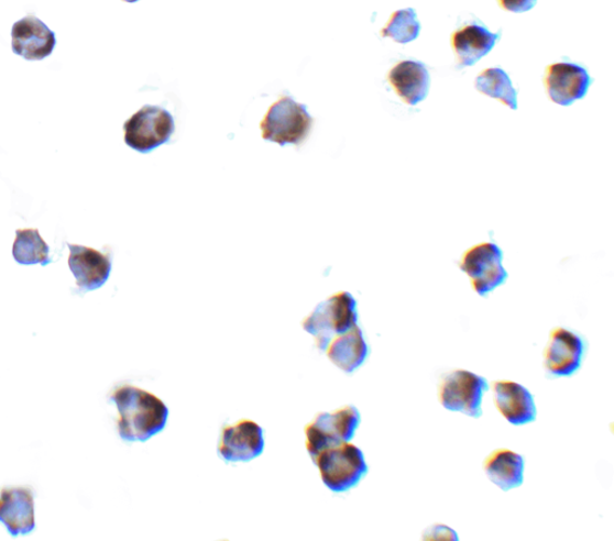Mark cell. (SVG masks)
<instances>
[{"mask_svg": "<svg viewBox=\"0 0 614 541\" xmlns=\"http://www.w3.org/2000/svg\"><path fill=\"white\" fill-rule=\"evenodd\" d=\"M0 522L12 537L34 531V496L29 487H7L0 490Z\"/></svg>", "mask_w": 614, "mask_h": 541, "instance_id": "cell-14", "label": "cell"}, {"mask_svg": "<svg viewBox=\"0 0 614 541\" xmlns=\"http://www.w3.org/2000/svg\"><path fill=\"white\" fill-rule=\"evenodd\" d=\"M424 540H459V536L456 531L451 530L450 527L446 525H434L427 527L423 533Z\"/></svg>", "mask_w": 614, "mask_h": 541, "instance_id": "cell-23", "label": "cell"}, {"mask_svg": "<svg viewBox=\"0 0 614 541\" xmlns=\"http://www.w3.org/2000/svg\"><path fill=\"white\" fill-rule=\"evenodd\" d=\"M227 462H249L264 451L263 429L252 420H240L222 430L218 448Z\"/></svg>", "mask_w": 614, "mask_h": 541, "instance_id": "cell-11", "label": "cell"}, {"mask_svg": "<svg viewBox=\"0 0 614 541\" xmlns=\"http://www.w3.org/2000/svg\"><path fill=\"white\" fill-rule=\"evenodd\" d=\"M545 87L550 99L560 106H570L586 96L593 79L582 66L557 63L547 68Z\"/></svg>", "mask_w": 614, "mask_h": 541, "instance_id": "cell-10", "label": "cell"}, {"mask_svg": "<svg viewBox=\"0 0 614 541\" xmlns=\"http://www.w3.org/2000/svg\"><path fill=\"white\" fill-rule=\"evenodd\" d=\"M585 351L583 339L570 330L557 327L551 330L544 350V367L553 377H570L582 365Z\"/></svg>", "mask_w": 614, "mask_h": 541, "instance_id": "cell-9", "label": "cell"}, {"mask_svg": "<svg viewBox=\"0 0 614 541\" xmlns=\"http://www.w3.org/2000/svg\"><path fill=\"white\" fill-rule=\"evenodd\" d=\"M421 25L414 9L398 10L392 16L388 25L382 31V36L392 37L398 44H408L418 38Z\"/></svg>", "mask_w": 614, "mask_h": 541, "instance_id": "cell-22", "label": "cell"}, {"mask_svg": "<svg viewBox=\"0 0 614 541\" xmlns=\"http://www.w3.org/2000/svg\"><path fill=\"white\" fill-rule=\"evenodd\" d=\"M50 247L35 229L18 230L17 240L12 246V256L23 266L42 264L47 266L52 262Z\"/></svg>", "mask_w": 614, "mask_h": 541, "instance_id": "cell-20", "label": "cell"}, {"mask_svg": "<svg viewBox=\"0 0 614 541\" xmlns=\"http://www.w3.org/2000/svg\"><path fill=\"white\" fill-rule=\"evenodd\" d=\"M538 0H498L500 5L511 12H526L537 5Z\"/></svg>", "mask_w": 614, "mask_h": 541, "instance_id": "cell-24", "label": "cell"}, {"mask_svg": "<svg viewBox=\"0 0 614 541\" xmlns=\"http://www.w3.org/2000/svg\"><path fill=\"white\" fill-rule=\"evenodd\" d=\"M123 2H127V3H136V2H139V0H123Z\"/></svg>", "mask_w": 614, "mask_h": 541, "instance_id": "cell-25", "label": "cell"}, {"mask_svg": "<svg viewBox=\"0 0 614 541\" xmlns=\"http://www.w3.org/2000/svg\"><path fill=\"white\" fill-rule=\"evenodd\" d=\"M483 467L489 481L505 493L524 484L525 460L511 449L493 451Z\"/></svg>", "mask_w": 614, "mask_h": 541, "instance_id": "cell-19", "label": "cell"}, {"mask_svg": "<svg viewBox=\"0 0 614 541\" xmlns=\"http://www.w3.org/2000/svg\"><path fill=\"white\" fill-rule=\"evenodd\" d=\"M173 115L158 106H144L124 124V141L130 148L149 154L167 143L175 134Z\"/></svg>", "mask_w": 614, "mask_h": 541, "instance_id": "cell-7", "label": "cell"}, {"mask_svg": "<svg viewBox=\"0 0 614 541\" xmlns=\"http://www.w3.org/2000/svg\"><path fill=\"white\" fill-rule=\"evenodd\" d=\"M111 400L118 409V432L127 442H145L162 432L168 408L150 391L125 385L117 388Z\"/></svg>", "mask_w": 614, "mask_h": 541, "instance_id": "cell-1", "label": "cell"}, {"mask_svg": "<svg viewBox=\"0 0 614 541\" xmlns=\"http://www.w3.org/2000/svg\"><path fill=\"white\" fill-rule=\"evenodd\" d=\"M69 267L79 289L96 290L102 287L111 275L112 261L109 255L83 245L68 244Z\"/></svg>", "mask_w": 614, "mask_h": 541, "instance_id": "cell-15", "label": "cell"}, {"mask_svg": "<svg viewBox=\"0 0 614 541\" xmlns=\"http://www.w3.org/2000/svg\"><path fill=\"white\" fill-rule=\"evenodd\" d=\"M314 462L329 490L338 494L350 492L369 471L363 452L350 442L325 449Z\"/></svg>", "mask_w": 614, "mask_h": 541, "instance_id": "cell-2", "label": "cell"}, {"mask_svg": "<svg viewBox=\"0 0 614 541\" xmlns=\"http://www.w3.org/2000/svg\"><path fill=\"white\" fill-rule=\"evenodd\" d=\"M475 88L483 95L502 101L512 110H517V91L509 75L503 69L492 68L479 74Z\"/></svg>", "mask_w": 614, "mask_h": 541, "instance_id": "cell-21", "label": "cell"}, {"mask_svg": "<svg viewBox=\"0 0 614 541\" xmlns=\"http://www.w3.org/2000/svg\"><path fill=\"white\" fill-rule=\"evenodd\" d=\"M357 324V300L349 292H339L318 303L304 320L303 328L315 338L317 349L326 351L332 338Z\"/></svg>", "mask_w": 614, "mask_h": 541, "instance_id": "cell-3", "label": "cell"}, {"mask_svg": "<svg viewBox=\"0 0 614 541\" xmlns=\"http://www.w3.org/2000/svg\"><path fill=\"white\" fill-rule=\"evenodd\" d=\"M460 269L469 275L479 296L485 297L508 279L503 267V251L493 243L474 245L465 251Z\"/></svg>", "mask_w": 614, "mask_h": 541, "instance_id": "cell-8", "label": "cell"}, {"mask_svg": "<svg viewBox=\"0 0 614 541\" xmlns=\"http://www.w3.org/2000/svg\"><path fill=\"white\" fill-rule=\"evenodd\" d=\"M491 388L493 402L511 424L526 426L537 419L536 402L526 387L517 382L502 379L493 382Z\"/></svg>", "mask_w": 614, "mask_h": 541, "instance_id": "cell-13", "label": "cell"}, {"mask_svg": "<svg viewBox=\"0 0 614 541\" xmlns=\"http://www.w3.org/2000/svg\"><path fill=\"white\" fill-rule=\"evenodd\" d=\"M501 38V33H491L483 25L472 24L453 33L451 43L456 51L459 68L472 66L484 58L495 47Z\"/></svg>", "mask_w": 614, "mask_h": 541, "instance_id": "cell-17", "label": "cell"}, {"mask_svg": "<svg viewBox=\"0 0 614 541\" xmlns=\"http://www.w3.org/2000/svg\"><path fill=\"white\" fill-rule=\"evenodd\" d=\"M314 119L306 106L284 97L272 104L262 123V137L278 145L299 144L313 128Z\"/></svg>", "mask_w": 614, "mask_h": 541, "instance_id": "cell-4", "label": "cell"}, {"mask_svg": "<svg viewBox=\"0 0 614 541\" xmlns=\"http://www.w3.org/2000/svg\"><path fill=\"white\" fill-rule=\"evenodd\" d=\"M487 390L489 383L483 376L456 369L440 379L438 399L448 411L479 418L483 415V398Z\"/></svg>", "mask_w": 614, "mask_h": 541, "instance_id": "cell-5", "label": "cell"}, {"mask_svg": "<svg viewBox=\"0 0 614 541\" xmlns=\"http://www.w3.org/2000/svg\"><path fill=\"white\" fill-rule=\"evenodd\" d=\"M388 79L399 99L409 106H416L429 96L430 73L420 62L398 63L390 73Z\"/></svg>", "mask_w": 614, "mask_h": 541, "instance_id": "cell-16", "label": "cell"}, {"mask_svg": "<svg viewBox=\"0 0 614 541\" xmlns=\"http://www.w3.org/2000/svg\"><path fill=\"white\" fill-rule=\"evenodd\" d=\"M12 51L25 60H43L56 47V34L35 16H26L12 26Z\"/></svg>", "mask_w": 614, "mask_h": 541, "instance_id": "cell-12", "label": "cell"}, {"mask_svg": "<svg viewBox=\"0 0 614 541\" xmlns=\"http://www.w3.org/2000/svg\"><path fill=\"white\" fill-rule=\"evenodd\" d=\"M360 413L352 405L343 406L330 413H319L305 427L306 449L313 461L325 449L350 442L360 426Z\"/></svg>", "mask_w": 614, "mask_h": 541, "instance_id": "cell-6", "label": "cell"}, {"mask_svg": "<svg viewBox=\"0 0 614 541\" xmlns=\"http://www.w3.org/2000/svg\"><path fill=\"white\" fill-rule=\"evenodd\" d=\"M326 352L333 365L346 374H352L365 363L370 349L363 330L357 324L349 332L332 338Z\"/></svg>", "mask_w": 614, "mask_h": 541, "instance_id": "cell-18", "label": "cell"}]
</instances>
